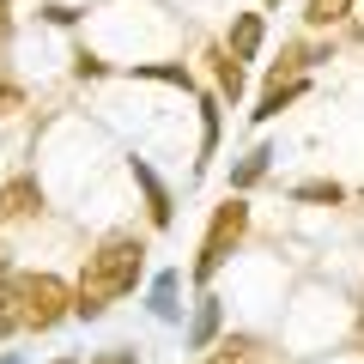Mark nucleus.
<instances>
[{"instance_id":"nucleus-16","label":"nucleus","mask_w":364,"mask_h":364,"mask_svg":"<svg viewBox=\"0 0 364 364\" xmlns=\"http://www.w3.org/2000/svg\"><path fill=\"white\" fill-rule=\"evenodd\" d=\"M6 6H13V0H0V43H6V25H13V18H6Z\"/></svg>"},{"instance_id":"nucleus-14","label":"nucleus","mask_w":364,"mask_h":364,"mask_svg":"<svg viewBox=\"0 0 364 364\" xmlns=\"http://www.w3.org/2000/svg\"><path fill=\"white\" fill-rule=\"evenodd\" d=\"M298 195H304V200H340V188H334V182H304Z\"/></svg>"},{"instance_id":"nucleus-9","label":"nucleus","mask_w":364,"mask_h":364,"mask_svg":"<svg viewBox=\"0 0 364 364\" xmlns=\"http://www.w3.org/2000/svg\"><path fill=\"white\" fill-rule=\"evenodd\" d=\"M352 13V0H304V18L310 25H340Z\"/></svg>"},{"instance_id":"nucleus-12","label":"nucleus","mask_w":364,"mask_h":364,"mask_svg":"<svg viewBox=\"0 0 364 364\" xmlns=\"http://www.w3.org/2000/svg\"><path fill=\"white\" fill-rule=\"evenodd\" d=\"M213 73H219V91H225V97H237V91H243V67H237L231 55H213Z\"/></svg>"},{"instance_id":"nucleus-7","label":"nucleus","mask_w":364,"mask_h":364,"mask_svg":"<svg viewBox=\"0 0 364 364\" xmlns=\"http://www.w3.org/2000/svg\"><path fill=\"white\" fill-rule=\"evenodd\" d=\"M134 182L146 188V213H152V225H170V195H164V182H158L146 164H134Z\"/></svg>"},{"instance_id":"nucleus-4","label":"nucleus","mask_w":364,"mask_h":364,"mask_svg":"<svg viewBox=\"0 0 364 364\" xmlns=\"http://www.w3.org/2000/svg\"><path fill=\"white\" fill-rule=\"evenodd\" d=\"M37 207H43V188H37V176H13V182H0V225H18V219H31Z\"/></svg>"},{"instance_id":"nucleus-15","label":"nucleus","mask_w":364,"mask_h":364,"mask_svg":"<svg viewBox=\"0 0 364 364\" xmlns=\"http://www.w3.org/2000/svg\"><path fill=\"white\" fill-rule=\"evenodd\" d=\"M18 104H25V97H18V85H0V116H13Z\"/></svg>"},{"instance_id":"nucleus-8","label":"nucleus","mask_w":364,"mask_h":364,"mask_svg":"<svg viewBox=\"0 0 364 364\" xmlns=\"http://www.w3.org/2000/svg\"><path fill=\"white\" fill-rule=\"evenodd\" d=\"M213 334H219V298H200L195 328H188V346H195V352H207V346H213Z\"/></svg>"},{"instance_id":"nucleus-2","label":"nucleus","mask_w":364,"mask_h":364,"mask_svg":"<svg viewBox=\"0 0 364 364\" xmlns=\"http://www.w3.org/2000/svg\"><path fill=\"white\" fill-rule=\"evenodd\" d=\"M61 316H73V291L55 273H13L0 286V334H49Z\"/></svg>"},{"instance_id":"nucleus-13","label":"nucleus","mask_w":364,"mask_h":364,"mask_svg":"<svg viewBox=\"0 0 364 364\" xmlns=\"http://www.w3.org/2000/svg\"><path fill=\"white\" fill-rule=\"evenodd\" d=\"M267 158H273V152H261V146H255V152H249L243 164H237V176H231V182H237V188H249V182H261V176H267Z\"/></svg>"},{"instance_id":"nucleus-3","label":"nucleus","mask_w":364,"mask_h":364,"mask_svg":"<svg viewBox=\"0 0 364 364\" xmlns=\"http://www.w3.org/2000/svg\"><path fill=\"white\" fill-rule=\"evenodd\" d=\"M243 231H249V207H243V200L213 207V225H207V237H200V261H195V279H200V286L225 267V255L243 243Z\"/></svg>"},{"instance_id":"nucleus-17","label":"nucleus","mask_w":364,"mask_h":364,"mask_svg":"<svg viewBox=\"0 0 364 364\" xmlns=\"http://www.w3.org/2000/svg\"><path fill=\"white\" fill-rule=\"evenodd\" d=\"M0 364H18V358H0Z\"/></svg>"},{"instance_id":"nucleus-11","label":"nucleus","mask_w":364,"mask_h":364,"mask_svg":"<svg viewBox=\"0 0 364 364\" xmlns=\"http://www.w3.org/2000/svg\"><path fill=\"white\" fill-rule=\"evenodd\" d=\"M152 310L164 316V322L176 316V273H158V286H152Z\"/></svg>"},{"instance_id":"nucleus-10","label":"nucleus","mask_w":364,"mask_h":364,"mask_svg":"<svg viewBox=\"0 0 364 364\" xmlns=\"http://www.w3.org/2000/svg\"><path fill=\"white\" fill-rule=\"evenodd\" d=\"M213 364H255V340H219V346H213Z\"/></svg>"},{"instance_id":"nucleus-6","label":"nucleus","mask_w":364,"mask_h":364,"mask_svg":"<svg viewBox=\"0 0 364 364\" xmlns=\"http://www.w3.org/2000/svg\"><path fill=\"white\" fill-rule=\"evenodd\" d=\"M291 97H304V79H273V85L261 91V109H255V122H273L279 109L291 104Z\"/></svg>"},{"instance_id":"nucleus-1","label":"nucleus","mask_w":364,"mask_h":364,"mask_svg":"<svg viewBox=\"0 0 364 364\" xmlns=\"http://www.w3.org/2000/svg\"><path fill=\"white\" fill-rule=\"evenodd\" d=\"M140 267H146V243H140V237H128V231L104 237L97 255L85 261V273H79V286H73V316H85V322H91V316H104L116 298L134 291Z\"/></svg>"},{"instance_id":"nucleus-5","label":"nucleus","mask_w":364,"mask_h":364,"mask_svg":"<svg viewBox=\"0 0 364 364\" xmlns=\"http://www.w3.org/2000/svg\"><path fill=\"white\" fill-rule=\"evenodd\" d=\"M261 49V13H237L231 25V61H255Z\"/></svg>"}]
</instances>
